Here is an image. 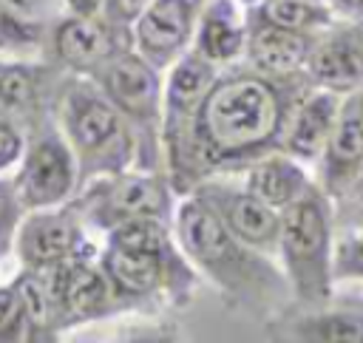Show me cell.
Wrapping results in <instances>:
<instances>
[{"mask_svg": "<svg viewBox=\"0 0 363 343\" xmlns=\"http://www.w3.org/2000/svg\"><path fill=\"white\" fill-rule=\"evenodd\" d=\"M309 88L306 71L289 77H269L255 68L216 74L179 153L167 162L173 187L187 193L210 173L244 170L255 159L284 150L289 119Z\"/></svg>", "mask_w": 363, "mask_h": 343, "instance_id": "cell-1", "label": "cell"}, {"mask_svg": "<svg viewBox=\"0 0 363 343\" xmlns=\"http://www.w3.org/2000/svg\"><path fill=\"white\" fill-rule=\"evenodd\" d=\"M173 230L182 252L230 300L264 309L286 298L289 283L284 278V269H275L269 255L238 241L196 190L179 204Z\"/></svg>", "mask_w": 363, "mask_h": 343, "instance_id": "cell-2", "label": "cell"}, {"mask_svg": "<svg viewBox=\"0 0 363 343\" xmlns=\"http://www.w3.org/2000/svg\"><path fill=\"white\" fill-rule=\"evenodd\" d=\"M278 255L289 295L301 306H318L335 295V201L320 184L281 210Z\"/></svg>", "mask_w": 363, "mask_h": 343, "instance_id": "cell-3", "label": "cell"}, {"mask_svg": "<svg viewBox=\"0 0 363 343\" xmlns=\"http://www.w3.org/2000/svg\"><path fill=\"white\" fill-rule=\"evenodd\" d=\"M60 122L79 176L119 173L133 159V130L91 79H71L60 96Z\"/></svg>", "mask_w": 363, "mask_h": 343, "instance_id": "cell-4", "label": "cell"}, {"mask_svg": "<svg viewBox=\"0 0 363 343\" xmlns=\"http://www.w3.org/2000/svg\"><path fill=\"white\" fill-rule=\"evenodd\" d=\"M91 224L111 230L133 218H170V190L156 173H108L96 179L74 204Z\"/></svg>", "mask_w": 363, "mask_h": 343, "instance_id": "cell-5", "label": "cell"}, {"mask_svg": "<svg viewBox=\"0 0 363 343\" xmlns=\"http://www.w3.org/2000/svg\"><path fill=\"white\" fill-rule=\"evenodd\" d=\"M99 269L111 283L116 306L142 303L159 295L162 289L193 283V275L173 244L159 249H145V247H122L108 241V247L99 255Z\"/></svg>", "mask_w": 363, "mask_h": 343, "instance_id": "cell-6", "label": "cell"}, {"mask_svg": "<svg viewBox=\"0 0 363 343\" xmlns=\"http://www.w3.org/2000/svg\"><path fill=\"white\" fill-rule=\"evenodd\" d=\"M113 108L142 136H153L162 119L159 68H153L136 48H122L88 74Z\"/></svg>", "mask_w": 363, "mask_h": 343, "instance_id": "cell-7", "label": "cell"}, {"mask_svg": "<svg viewBox=\"0 0 363 343\" xmlns=\"http://www.w3.org/2000/svg\"><path fill=\"white\" fill-rule=\"evenodd\" d=\"M77 179L79 167L68 142L54 133H43L26 147L14 184L26 210H45L62 204L74 193Z\"/></svg>", "mask_w": 363, "mask_h": 343, "instance_id": "cell-8", "label": "cell"}, {"mask_svg": "<svg viewBox=\"0 0 363 343\" xmlns=\"http://www.w3.org/2000/svg\"><path fill=\"white\" fill-rule=\"evenodd\" d=\"M320 187L332 201L349 196L363 176V85L340 96L329 145L318 162Z\"/></svg>", "mask_w": 363, "mask_h": 343, "instance_id": "cell-9", "label": "cell"}, {"mask_svg": "<svg viewBox=\"0 0 363 343\" xmlns=\"http://www.w3.org/2000/svg\"><path fill=\"white\" fill-rule=\"evenodd\" d=\"M54 289L60 315H62V329L77 326L85 320H96L108 315L116 306V298L111 292V283L99 264L94 266L88 261V249L71 255L68 261L60 264H45L40 266Z\"/></svg>", "mask_w": 363, "mask_h": 343, "instance_id": "cell-10", "label": "cell"}, {"mask_svg": "<svg viewBox=\"0 0 363 343\" xmlns=\"http://www.w3.org/2000/svg\"><path fill=\"white\" fill-rule=\"evenodd\" d=\"M199 0H150L130 31L133 48L153 65L164 68L176 62L193 43Z\"/></svg>", "mask_w": 363, "mask_h": 343, "instance_id": "cell-11", "label": "cell"}, {"mask_svg": "<svg viewBox=\"0 0 363 343\" xmlns=\"http://www.w3.org/2000/svg\"><path fill=\"white\" fill-rule=\"evenodd\" d=\"M224 221V227L244 241L247 247L272 255L278 252V230H281V210L264 204L250 190L227 187L218 181H201L193 187Z\"/></svg>", "mask_w": 363, "mask_h": 343, "instance_id": "cell-12", "label": "cell"}, {"mask_svg": "<svg viewBox=\"0 0 363 343\" xmlns=\"http://www.w3.org/2000/svg\"><path fill=\"white\" fill-rule=\"evenodd\" d=\"M216 65L210 60H204L199 51H184L170 77H167V88H164V99H162V145H164V159L170 162L187 133V125L201 102V96L207 94L210 82L216 79Z\"/></svg>", "mask_w": 363, "mask_h": 343, "instance_id": "cell-13", "label": "cell"}, {"mask_svg": "<svg viewBox=\"0 0 363 343\" xmlns=\"http://www.w3.org/2000/svg\"><path fill=\"white\" fill-rule=\"evenodd\" d=\"M303 71L312 85L340 96L363 85V37L357 26L340 20L323 28L306 57Z\"/></svg>", "mask_w": 363, "mask_h": 343, "instance_id": "cell-14", "label": "cell"}, {"mask_svg": "<svg viewBox=\"0 0 363 343\" xmlns=\"http://www.w3.org/2000/svg\"><path fill=\"white\" fill-rule=\"evenodd\" d=\"M17 255L26 266H45L68 261L77 252H85V238L77 213L71 210H34L31 215L20 218L14 235Z\"/></svg>", "mask_w": 363, "mask_h": 343, "instance_id": "cell-15", "label": "cell"}, {"mask_svg": "<svg viewBox=\"0 0 363 343\" xmlns=\"http://www.w3.org/2000/svg\"><path fill=\"white\" fill-rule=\"evenodd\" d=\"M130 43L133 40L130 34L122 31L119 20L105 14H74L65 23H60L54 37L57 57L85 77L116 51L130 48Z\"/></svg>", "mask_w": 363, "mask_h": 343, "instance_id": "cell-16", "label": "cell"}, {"mask_svg": "<svg viewBox=\"0 0 363 343\" xmlns=\"http://www.w3.org/2000/svg\"><path fill=\"white\" fill-rule=\"evenodd\" d=\"M320 34V31H318ZM318 34L309 31H289L281 26H272L252 11H247V43L244 57L250 68L269 74V77H289L301 74L306 65V57L318 40Z\"/></svg>", "mask_w": 363, "mask_h": 343, "instance_id": "cell-17", "label": "cell"}, {"mask_svg": "<svg viewBox=\"0 0 363 343\" xmlns=\"http://www.w3.org/2000/svg\"><path fill=\"white\" fill-rule=\"evenodd\" d=\"M306 312L286 320L284 332L292 340L309 343H363V298L340 295L318 306H303Z\"/></svg>", "mask_w": 363, "mask_h": 343, "instance_id": "cell-18", "label": "cell"}, {"mask_svg": "<svg viewBox=\"0 0 363 343\" xmlns=\"http://www.w3.org/2000/svg\"><path fill=\"white\" fill-rule=\"evenodd\" d=\"M337 105H340V94L312 85L289 119V128L284 136V150L303 164L320 162V156L329 145L335 119H337Z\"/></svg>", "mask_w": 363, "mask_h": 343, "instance_id": "cell-19", "label": "cell"}, {"mask_svg": "<svg viewBox=\"0 0 363 343\" xmlns=\"http://www.w3.org/2000/svg\"><path fill=\"white\" fill-rule=\"evenodd\" d=\"M247 43V11L238 0H210L196 20L193 51H199L213 65L233 62L244 54Z\"/></svg>", "mask_w": 363, "mask_h": 343, "instance_id": "cell-20", "label": "cell"}, {"mask_svg": "<svg viewBox=\"0 0 363 343\" xmlns=\"http://www.w3.org/2000/svg\"><path fill=\"white\" fill-rule=\"evenodd\" d=\"M244 173H247L244 190H250L255 198H261L275 210H284L286 204H292L312 184L303 162H298L286 150H272L255 159L252 164L244 167Z\"/></svg>", "mask_w": 363, "mask_h": 343, "instance_id": "cell-21", "label": "cell"}, {"mask_svg": "<svg viewBox=\"0 0 363 343\" xmlns=\"http://www.w3.org/2000/svg\"><path fill=\"white\" fill-rule=\"evenodd\" d=\"M23 309H26V340H45L62 329V315L54 298V289L40 266H26L23 275L14 281Z\"/></svg>", "mask_w": 363, "mask_h": 343, "instance_id": "cell-22", "label": "cell"}, {"mask_svg": "<svg viewBox=\"0 0 363 343\" xmlns=\"http://www.w3.org/2000/svg\"><path fill=\"white\" fill-rule=\"evenodd\" d=\"M247 11H252L255 17L272 26L289 31H309V34H318L335 23L329 3H315V0H258L250 3Z\"/></svg>", "mask_w": 363, "mask_h": 343, "instance_id": "cell-23", "label": "cell"}, {"mask_svg": "<svg viewBox=\"0 0 363 343\" xmlns=\"http://www.w3.org/2000/svg\"><path fill=\"white\" fill-rule=\"evenodd\" d=\"M40 91L37 71L28 65H0V116H23Z\"/></svg>", "mask_w": 363, "mask_h": 343, "instance_id": "cell-24", "label": "cell"}, {"mask_svg": "<svg viewBox=\"0 0 363 343\" xmlns=\"http://www.w3.org/2000/svg\"><path fill=\"white\" fill-rule=\"evenodd\" d=\"M26 309L20 300V292L14 283L0 286V343L26 340Z\"/></svg>", "mask_w": 363, "mask_h": 343, "instance_id": "cell-25", "label": "cell"}, {"mask_svg": "<svg viewBox=\"0 0 363 343\" xmlns=\"http://www.w3.org/2000/svg\"><path fill=\"white\" fill-rule=\"evenodd\" d=\"M23 210L26 207L20 201L17 184L0 179V255H6L11 249L17 227H20V218H23Z\"/></svg>", "mask_w": 363, "mask_h": 343, "instance_id": "cell-26", "label": "cell"}, {"mask_svg": "<svg viewBox=\"0 0 363 343\" xmlns=\"http://www.w3.org/2000/svg\"><path fill=\"white\" fill-rule=\"evenodd\" d=\"M20 156H23V136L6 116H0V170L11 167Z\"/></svg>", "mask_w": 363, "mask_h": 343, "instance_id": "cell-27", "label": "cell"}, {"mask_svg": "<svg viewBox=\"0 0 363 343\" xmlns=\"http://www.w3.org/2000/svg\"><path fill=\"white\" fill-rule=\"evenodd\" d=\"M335 20L343 23H363V0H326Z\"/></svg>", "mask_w": 363, "mask_h": 343, "instance_id": "cell-28", "label": "cell"}, {"mask_svg": "<svg viewBox=\"0 0 363 343\" xmlns=\"http://www.w3.org/2000/svg\"><path fill=\"white\" fill-rule=\"evenodd\" d=\"M357 196H363V176H360V181L349 190V196H346V198H357ZM346 198H340V201H346ZM335 204H337V201H335Z\"/></svg>", "mask_w": 363, "mask_h": 343, "instance_id": "cell-29", "label": "cell"}, {"mask_svg": "<svg viewBox=\"0 0 363 343\" xmlns=\"http://www.w3.org/2000/svg\"><path fill=\"white\" fill-rule=\"evenodd\" d=\"M357 26V31H360V37H363V23H354Z\"/></svg>", "mask_w": 363, "mask_h": 343, "instance_id": "cell-30", "label": "cell"}, {"mask_svg": "<svg viewBox=\"0 0 363 343\" xmlns=\"http://www.w3.org/2000/svg\"><path fill=\"white\" fill-rule=\"evenodd\" d=\"M238 3H247L250 6V3H258V0H238Z\"/></svg>", "mask_w": 363, "mask_h": 343, "instance_id": "cell-31", "label": "cell"}, {"mask_svg": "<svg viewBox=\"0 0 363 343\" xmlns=\"http://www.w3.org/2000/svg\"><path fill=\"white\" fill-rule=\"evenodd\" d=\"M315 3H326V0H315Z\"/></svg>", "mask_w": 363, "mask_h": 343, "instance_id": "cell-32", "label": "cell"}]
</instances>
